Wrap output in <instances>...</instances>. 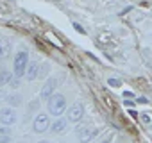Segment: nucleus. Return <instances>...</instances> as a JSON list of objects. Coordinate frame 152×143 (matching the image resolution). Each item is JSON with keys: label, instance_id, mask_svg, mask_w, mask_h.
<instances>
[{"label": "nucleus", "instance_id": "nucleus-1", "mask_svg": "<svg viewBox=\"0 0 152 143\" xmlns=\"http://www.w3.org/2000/svg\"><path fill=\"white\" fill-rule=\"evenodd\" d=\"M66 109V98L61 93H54L48 100H47V111L52 116H61Z\"/></svg>", "mask_w": 152, "mask_h": 143}, {"label": "nucleus", "instance_id": "nucleus-2", "mask_svg": "<svg viewBox=\"0 0 152 143\" xmlns=\"http://www.w3.org/2000/svg\"><path fill=\"white\" fill-rule=\"evenodd\" d=\"M27 66H29V52H27V50H20V52H16V55H15V63H13L15 77H16V79H22V77L25 75Z\"/></svg>", "mask_w": 152, "mask_h": 143}, {"label": "nucleus", "instance_id": "nucleus-3", "mask_svg": "<svg viewBox=\"0 0 152 143\" xmlns=\"http://www.w3.org/2000/svg\"><path fill=\"white\" fill-rule=\"evenodd\" d=\"M75 132H77V138H79V141H81V143H88V141H91V139L99 134V129H97V127H93V125L84 123V125H79Z\"/></svg>", "mask_w": 152, "mask_h": 143}, {"label": "nucleus", "instance_id": "nucleus-4", "mask_svg": "<svg viewBox=\"0 0 152 143\" xmlns=\"http://www.w3.org/2000/svg\"><path fill=\"white\" fill-rule=\"evenodd\" d=\"M48 129H50V118H48V115H45V113L36 115L34 120H32V131L38 132V134H41V132H45Z\"/></svg>", "mask_w": 152, "mask_h": 143}, {"label": "nucleus", "instance_id": "nucleus-5", "mask_svg": "<svg viewBox=\"0 0 152 143\" xmlns=\"http://www.w3.org/2000/svg\"><path fill=\"white\" fill-rule=\"evenodd\" d=\"M16 120H18V115H16V111L13 107L7 106V107L0 109V123H2V125L11 127L13 123H16Z\"/></svg>", "mask_w": 152, "mask_h": 143}, {"label": "nucleus", "instance_id": "nucleus-6", "mask_svg": "<svg viewBox=\"0 0 152 143\" xmlns=\"http://www.w3.org/2000/svg\"><path fill=\"white\" fill-rule=\"evenodd\" d=\"M66 116H68V120H70V122H73V123L81 122V120H83V116H84V106H83L81 102L73 104V106H72V107L68 109Z\"/></svg>", "mask_w": 152, "mask_h": 143}, {"label": "nucleus", "instance_id": "nucleus-7", "mask_svg": "<svg viewBox=\"0 0 152 143\" xmlns=\"http://www.w3.org/2000/svg\"><path fill=\"white\" fill-rule=\"evenodd\" d=\"M56 88H57V79H56V77H48V79H47V82H45V84H43V88H41L39 97H41L43 100H48V98L54 95Z\"/></svg>", "mask_w": 152, "mask_h": 143}, {"label": "nucleus", "instance_id": "nucleus-8", "mask_svg": "<svg viewBox=\"0 0 152 143\" xmlns=\"http://www.w3.org/2000/svg\"><path fill=\"white\" fill-rule=\"evenodd\" d=\"M39 63L38 61H34V63H29V66H27V72H25V77H27V81H36L38 77H39Z\"/></svg>", "mask_w": 152, "mask_h": 143}, {"label": "nucleus", "instance_id": "nucleus-9", "mask_svg": "<svg viewBox=\"0 0 152 143\" xmlns=\"http://www.w3.org/2000/svg\"><path fill=\"white\" fill-rule=\"evenodd\" d=\"M11 50H13V43L7 38H0V59L9 57Z\"/></svg>", "mask_w": 152, "mask_h": 143}, {"label": "nucleus", "instance_id": "nucleus-10", "mask_svg": "<svg viewBox=\"0 0 152 143\" xmlns=\"http://www.w3.org/2000/svg\"><path fill=\"white\" fill-rule=\"evenodd\" d=\"M6 100H7V104L15 109L16 106H20V104H22V95H20V93H16V91H13V93H9V95L6 97Z\"/></svg>", "mask_w": 152, "mask_h": 143}, {"label": "nucleus", "instance_id": "nucleus-11", "mask_svg": "<svg viewBox=\"0 0 152 143\" xmlns=\"http://www.w3.org/2000/svg\"><path fill=\"white\" fill-rule=\"evenodd\" d=\"M50 131H52L54 134H59V132L66 131V120H56V122H52Z\"/></svg>", "mask_w": 152, "mask_h": 143}, {"label": "nucleus", "instance_id": "nucleus-12", "mask_svg": "<svg viewBox=\"0 0 152 143\" xmlns=\"http://www.w3.org/2000/svg\"><path fill=\"white\" fill-rule=\"evenodd\" d=\"M13 79H15V77H13V74H11V72H7V70H2V72H0V86H6V84H9Z\"/></svg>", "mask_w": 152, "mask_h": 143}, {"label": "nucleus", "instance_id": "nucleus-13", "mask_svg": "<svg viewBox=\"0 0 152 143\" xmlns=\"http://www.w3.org/2000/svg\"><path fill=\"white\" fill-rule=\"evenodd\" d=\"M0 136H11V129L2 125V127H0Z\"/></svg>", "mask_w": 152, "mask_h": 143}, {"label": "nucleus", "instance_id": "nucleus-14", "mask_svg": "<svg viewBox=\"0 0 152 143\" xmlns=\"http://www.w3.org/2000/svg\"><path fill=\"white\" fill-rule=\"evenodd\" d=\"M73 29L77 31V32H81V34H86V31H84V27L81 25V23H77V22H73Z\"/></svg>", "mask_w": 152, "mask_h": 143}, {"label": "nucleus", "instance_id": "nucleus-15", "mask_svg": "<svg viewBox=\"0 0 152 143\" xmlns=\"http://www.w3.org/2000/svg\"><path fill=\"white\" fill-rule=\"evenodd\" d=\"M107 84L113 86V88H118V86H120V81H118V79H107Z\"/></svg>", "mask_w": 152, "mask_h": 143}, {"label": "nucleus", "instance_id": "nucleus-16", "mask_svg": "<svg viewBox=\"0 0 152 143\" xmlns=\"http://www.w3.org/2000/svg\"><path fill=\"white\" fill-rule=\"evenodd\" d=\"M141 120H143V123H150V115L148 113H143L141 115Z\"/></svg>", "mask_w": 152, "mask_h": 143}, {"label": "nucleus", "instance_id": "nucleus-17", "mask_svg": "<svg viewBox=\"0 0 152 143\" xmlns=\"http://www.w3.org/2000/svg\"><path fill=\"white\" fill-rule=\"evenodd\" d=\"M124 106H127V107H132V106H134V102H132L131 98H125V100H124Z\"/></svg>", "mask_w": 152, "mask_h": 143}, {"label": "nucleus", "instance_id": "nucleus-18", "mask_svg": "<svg viewBox=\"0 0 152 143\" xmlns=\"http://www.w3.org/2000/svg\"><path fill=\"white\" fill-rule=\"evenodd\" d=\"M136 102H138V104H147L148 100H147L145 97H138V100H136Z\"/></svg>", "mask_w": 152, "mask_h": 143}, {"label": "nucleus", "instance_id": "nucleus-19", "mask_svg": "<svg viewBox=\"0 0 152 143\" xmlns=\"http://www.w3.org/2000/svg\"><path fill=\"white\" fill-rule=\"evenodd\" d=\"M124 97H125V98H132L134 95H132V91H124Z\"/></svg>", "mask_w": 152, "mask_h": 143}, {"label": "nucleus", "instance_id": "nucleus-20", "mask_svg": "<svg viewBox=\"0 0 152 143\" xmlns=\"http://www.w3.org/2000/svg\"><path fill=\"white\" fill-rule=\"evenodd\" d=\"M100 143H111V138H109V139H104V141H100Z\"/></svg>", "mask_w": 152, "mask_h": 143}, {"label": "nucleus", "instance_id": "nucleus-21", "mask_svg": "<svg viewBox=\"0 0 152 143\" xmlns=\"http://www.w3.org/2000/svg\"><path fill=\"white\" fill-rule=\"evenodd\" d=\"M38 143H48V141H47V139H41V141H38Z\"/></svg>", "mask_w": 152, "mask_h": 143}, {"label": "nucleus", "instance_id": "nucleus-22", "mask_svg": "<svg viewBox=\"0 0 152 143\" xmlns=\"http://www.w3.org/2000/svg\"><path fill=\"white\" fill-rule=\"evenodd\" d=\"M0 98H2V93H0Z\"/></svg>", "mask_w": 152, "mask_h": 143}]
</instances>
